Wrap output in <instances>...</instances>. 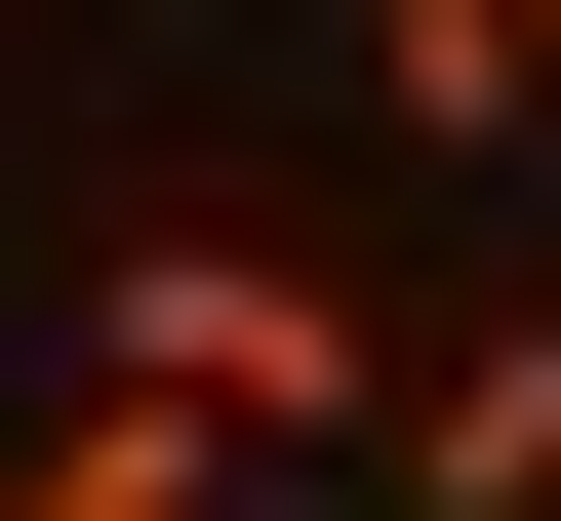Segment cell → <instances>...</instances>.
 Returning a JSON list of instances; mask_svg holds the SVG:
<instances>
[{
  "label": "cell",
  "mask_w": 561,
  "mask_h": 521,
  "mask_svg": "<svg viewBox=\"0 0 561 521\" xmlns=\"http://www.w3.org/2000/svg\"><path fill=\"white\" fill-rule=\"evenodd\" d=\"M81 361L201 401L241 482H362V401H401V321H362L321 241H241V201H121V241H81Z\"/></svg>",
  "instance_id": "6da1fadb"
},
{
  "label": "cell",
  "mask_w": 561,
  "mask_h": 521,
  "mask_svg": "<svg viewBox=\"0 0 561 521\" xmlns=\"http://www.w3.org/2000/svg\"><path fill=\"white\" fill-rule=\"evenodd\" d=\"M362 521H561V281H481V321L362 401Z\"/></svg>",
  "instance_id": "7a4b0ae2"
},
{
  "label": "cell",
  "mask_w": 561,
  "mask_h": 521,
  "mask_svg": "<svg viewBox=\"0 0 561 521\" xmlns=\"http://www.w3.org/2000/svg\"><path fill=\"white\" fill-rule=\"evenodd\" d=\"M0 521H241V441H201V401H121V361H81V401L0 441Z\"/></svg>",
  "instance_id": "3957f363"
},
{
  "label": "cell",
  "mask_w": 561,
  "mask_h": 521,
  "mask_svg": "<svg viewBox=\"0 0 561 521\" xmlns=\"http://www.w3.org/2000/svg\"><path fill=\"white\" fill-rule=\"evenodd\" d=\"M362 121H401V161H561V81L481 41V0H362Z\"/></svg>",
  "instance_id": "277c9868"
},
{
  "label": "cell",
  "mask_w": 561,
  "mask_h": 521,
  "mask_svg": "<svg viewBox=\"0 0 561 521\" xmlns=\"http://www.w3.org/2000/svg\"><path fill=\"white\" fill-rule=\"evenodd\" d=\"M481 41H522V81H561V0H481Z\"/></svg>",
  "instance_id": "5b68a950"
},
{
  "label": "cell",
  "mask_w": 561,
  "mask_h": 521,
  "mask_svg": "<svg viewBox=\"0 0 561 521\" xmlns=\"http://www.w3.org/2000/svg\"><path fill=\"white\" fill-rule=\"evenodd\" d=\"M241 521H362V482H241Z\"/></svg>",
  "instance_id": "8992f818"
}]
</instances>
